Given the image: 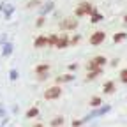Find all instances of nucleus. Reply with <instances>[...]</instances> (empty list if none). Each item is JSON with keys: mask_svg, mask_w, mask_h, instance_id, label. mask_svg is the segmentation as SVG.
<instances>
[{"mask_svg": "<svg viewBox=\"0 0 127 127\" xmlns=\"http://www.w3.org/2000/svg\"><path fill=\"white\" fill-rule=\"evenodd\" d=\"M67 46H69V39H67L65 35H62V37H58L55 48H58V50H64V48H67Z\"/></svg>", "mask_w": 127, "mask_h": 127, "instance_id": "nucleus-8", "label": "nucleus"}, {"mask_svg": "<svg viewBox=\"0 0 127 127\" xmlns=\"http://www.w3.org/2000/svg\"><path fill=\"white\" fill-rule=\"evenodd\" d=\"M124 21H125V23H127V14H125V16H124Z\"/></svg>", "mask_w": 127, "mask_h": 127, "instance_id": "nucleus-25", "label": "nucleus"}, {"mask_svg": "<svg viewBox=\"0 0 127 127\" xmlns=\"http://www.w3.org/2000/svg\"><path fill=\"white\" fill-rule=\"evenodd\" d=\"M51 9H53V2H50V4H46V7H42V14H44V12H50Z\"/></svg>", "mask_w": 127, "mask_h": 127, "instance_id": "nucleus-20", "label": "nucleus"}, {"mask_svg": "<svg viewBox=\"0 0 127 127\" xmlns=\"http://www.w3.org/2000/svg\"><path fill=\"white\" fill-rule=\"evenodd\" d=\"M48 71H50V64H41V65L35 67V72H37L39 76H46Z\"/></svg>", "mask_w": 127, "mask_h": 127, "instance_id": "nucleus-7", "label": "nucleus"}, {"mask_svg": "<svg viewBox=\"0 0 127 127\" xmlns=\"http://www.w3.org/2000/svg\"><path fill=\"white\" fill-rule=\"evenodd\" d=\"M78 27V20L76 18H65L62 23H60V28L62 30H74Z\"/></svg>", "mask_w": 127, "mask_h": 127, "instance_id": "nucleus-5", "label": "nucleus"}, {"mask_svg": "<svg viewBox=\"0 0 127 127\" xmlns=\"http://www.w3.org/2000/svg\"><path fill=\"white\" fill-rule=\"evenodd\" d=\"M42 23H44V18H42V16H41V18H39V20H37V27H41V25H42Z\"/></svg>", "mask_w": 127, "mask_h": 127, "instance_id": "nucleus-23", "label": "nucleus"}, {"mask_svg": "<svg viewBox=\"0 0 127 127\" xmlns=\"http://www.w3.org/2000/svg\"><path fill=\"white\" fill-rule=\"evenodd\" d=\"M106 62H108L106 57H101V55H99V57H94V58L88 62L87 67H88V71H101V67L104 65Z\"/></svg>", "mask_w": 127, "mask_h": 127, "instance_id": "nucleus-1", "label": "nucleus"}, {"mask_svg": "<svg viewBox=\"0 0 127 127\" xmlns=\"http://www.w3.org/2000/svg\"><path fill=\"white\" fill-rule=\"evenodd\" d=\"M90 106H94V108L101 106V97H92L90 99Z\"/></svg>", "mask_w": 127, "mask_h": 127, "instance_id": "nucleus-17", "label": "nucleus"}, {"mask_svg": "<svg viewBox=\"0 0 127 127\" xmlns=\"http://www.w3.org/2000/svg\"><path fill=\"white\" fill-rule=\"evenodd\" d=\"M37 115H39V109L34 106V108H30V109L27 111V115H25V117H27V118H35Z\"/></svg>", "mask_w": 127, "mask_h": 127, "instance_id": "nucleus-11", "label": "nucleus"}, {"mask_svg": "<svg viewBox=\"0 0 127 127\" xmlns=\"http://www.w3.org/2000/svg\"><path fill=\"white\" fill-rule=\"evenodd\" d=\"M50 125H51V127H60V125H64V117H55V118L50 122Z\"/></svg>", "mask_w": 127, "mask_h": 127, "instance_id": "nucleus-10", "label": "nucleus"}, {"mask_svg": "<svg viewBox=\"0 0 127 127\" xmlns=\"http://www.w3.org/2000/svg\"><path fill=\"white\" fill-rule=\"evenodd\" d=\"M120 81L127 85V69H122L120 71Z\"/></svg>", "mask_w": 127, "mask_h": 127, "instance_id": "nucleus-18", "label": "nucleus"}, {"mask_svg": "<svg viewBox=\"0 0 127 127\" xmlns=\"http://www.w3.org/2000/svg\"><path fill=\"white\" fill-rule=\"evenodd\" d=\"M72 79V76L71 74H65V76H58L57 78V83H64V81H71Z\"/></svg>", "mask_w": 127, "mask_h": 127, "instance_id": "nucleus-15", "label": "nucleus"}, {"mask_svg": "<svg viewBox=\"0 0 127 127\" xmlns=\"http://www.w3.org/2000/svg\"><path fill=\"white\" fill-rule=\"evenodd\" d=\"M34 127H42V125H41V124H35V125H34Z\"/></svg>", "mask_w": 127, "mask_h": 127, "instance_id": "nucleus-26", "label": "nucleus"}, {"mask_svg": "<svg viewBox=\"0 0 127 127\" xmlns=\"http://www.w3.org/2000/svg\"><path fill=\"white\" fill-rule=\"evenodd\" d=\"M101 74V71H88V74H87V79H95Z\"/></svg>", "mask_w": 127, "mask_h": 127, "instance_id": "nucleus-16", "label": "nucleus"}, {"mask_svg": "<svg viewBox=\"0 0 127 127\" xmlns=\"http://www.w3.org/2000/svg\"><path fill=\"white\" fill-rule=\"evenodd\" d=\"M102 90H104V94H113L115 92V83L113 81H106L104 87H102Z\"/></svg>", "mask_w": 127, "mask_h": 127, "instance_id": "nucleus-9", "label": "nucleus"}, {"mask_svg": "<svg viewBox=\"0 0 127 127\" xmlns=\"http://www.w3.org/2000/svg\"><path fill=\"white\" fill-rule=\"evenodd\" d=\"M34 46H35V48H48V46H50V39H48L46 35H39V37L35 39Z\"/></svg>", "mask_w": 127, "mask_h": 127, "instance_id": "nucleus-6", "label": "nucleus"}, {"mask_svg": "<svg viewBox=\"0 0 127 127\" xmlns=\"http://www.w3.org/2000/svg\"><path fill=\"white\" fill-rule=\"evenodd\" d=\"M11 12H12V7L9 5V7H7V11H5V16H11Z\"/></svg>", "mask_w": 127, "mask_h": 127, "instance_id": "nucleus-24", "label": "nucleus"}, {"mask_svg": "<svg viewBox=\"0 0 127 127\" xmlns=\"http://www.w3.org/2000/svg\"><path fill=\"white\" fill-rule=\"evenodd\" d=\"M95 9L92 7L90 2H81L78 7H76V16H87V14H94Z\"/></svg>", "mask_w": 127, "mask_h": 127, "instance_id": "nucleus-2", "label": "nucleus"}, {"mask_svg": "<svg viewBox=\"0 0 127 127\" xmlns=\"http://www.w3.org/2000/svg\"><path fill=\"white\" fill-rule=\"evenodd\" d=\"M104 39H106V32H104V30H97L95 34L90 35V44L99 46L101 42H104Z\"/></svg>", "mask_w": 127, "mask_h": 127, "instance_id": "nucleus-4", "label": "nucleus"}, {"mask_svg": "<svg viewBox=\"0 0 127 127\" xmlns=\"http://www.w3.org/2000/svg\"><path fill=\"white\" fill-rule=\"evenodd\" d=\"M16 78H18V71H11V79H16Z\"/></svg>", "mask_w": 127, "mask_h": 127, "instance_id": "nucleus-21", "label": "nucleus"}, {"mask_svg": "<svg viewBox=\"0 0 127 127\" xmlns=\"http://www.w3.org/2000/svg\"><path fill=\"white\" fill-rule=\"evenodd\" d=\"M50 39V46H57V41H58V35H51V37H48Z\"/></svg>", "mask_w": 127, "mask_h": 127, "instance_id": "nucleus-19", "label": "nucleus"}, {"mask_svg": "<svg viewBox=\"0 0 127 127\" xmlns=\"http://www.w3.org/2000/svg\"><path fill=\"white\" fill-rule=\"evenodd\" d=\"M11 53H12V44L7 42V44L4 46V50H2V55H4V57H9Z\"/></svg>", "mask_w": 127, "mask_h": 127, "instance_id": "nucleus-12", "label": "nucleus"}, {"mask_svg": "<svg viewBox=\"0 0 127 127\" xmlns=\"http://www.w3.org/2000/svg\"><path fill=\"white\" fill-rule=\"evenodd\" d=\"M125 37H127L125 32H118V34H115V35H113V41H115V42H122Z\"/></svg>", "mask_w": 127, "mask_h": 127, "instance_id": "nucleus-13", "label": "nucleus"}, {"mask_svg": "<svg viewBox=\"0 0 127 127\" xmlns=\"http://www.w3.org/2000/svg\"><path fill=\"white\" fill-rule=\"evenodd\" d=\"M101 20H102V14H99V12H94V14H92V18H90L92 23H99Z\"/></svg>", "mask_w": 127, "mask_h": 127, "instance_id": "nucleus-14", "label": "nucleus"}, {"mask_svg": "<svg viewBox=\"0 0 127 127\" xmlns=\"http://www.w3.org/2000/svg\"><path fill=\"white\" fill-rule=\"evenodd\" d=\"M81 122H83V120H74V122H72V127H78V125H81Z\"/></svg>", "mask_w": 127, "mask_h": 127, "instance_id": "nucleus-22", "label": "nucleus"}, {"mask_svg": "<svg viewBox=\"0 0 127 127\" xmlns=\"http://www.w3.org/2000/svg\"><path fill=\"white\" fill-rule=\"evenodd\" d=\"M60 95H62V88H60L58 85H55V87L48 88V90L44 92V99H48V101H53V99H58Z\"/></svg>", "mask_w": 127, "mask_h": 127, "instance_id": "nucleus-3", "label": "nucleus"}]
</instances>
